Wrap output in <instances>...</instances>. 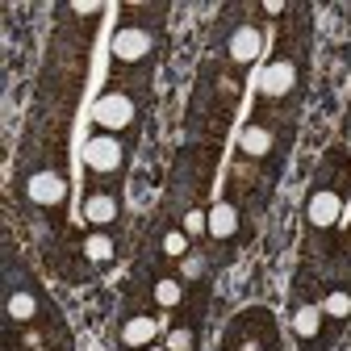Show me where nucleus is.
I'll list each match as a JSON object with an SVG mask.
<instances>
[{"label": "nucleus", "instance_id": "obj_15", "mask_svg": "<svg viewBox=\"0 0 351 351\" xmlns=\"http://www.w3.org/2000/svg\"><path fill=\"white\" fill-rule=\"evenodd\" d=\"M201 335H205V314H176L163 335V347L167 351H201Z\"/></svg>", "mask_w": 351, "mask_h": 351}, {"label": "nucleus", "instance_id": "obj_5", "mask_svg": "<svg viewBox=\"0 0 351 351\" xmlns=\"http://www.w3.org/2000/svg\"><path fill=\"white\" fill-rule=\"evenodd\" d=\"M159 47H163V9H151V5L125 9V21H117L113 42H109L113 71H121V80L130 84L147 88L159 63Z\"/></svg>", "mask_w": 351, "mask_h": 351}, {"label": "nucleus", "instance_id": "obj_1", "mask_svg": "<svg viewBox=\"0 0 351 351\" xmlns=\"http://www.w3.org/2000/svg\"><path fill=\"white\" fill-rule=\"evenodd\" d=\"M351 322V259H301L289 285V335L297 351H335Z\"/></svg>", "mask_w": 351, "mask_h": 351}, {"label": "nucleus", "instance_id": "obj_13", "mask_svg": "<svg viewBox=\"0 0 351 351\" xmlns=\"http://www.w3.org/2000/svg\"><path fill=\"white\" fill-rule=\"evenodd\" d=\"M205 239L222 251V259H230V251L247 239V213L239 209V201H230V197L209 201V230H205Z\"/></svg>", "mask_w": 351, "mask_h": 351}, {"label": "nucleus", "instance_id": "obj_12", "mask_svg": "<svg viewBox=\"0 0 351 351\" xmlns=\"http://www.w3.org/2000/svg\"><path fill=\"white\" fill-rule=\"evenodd\" d=\"M21 197L38 209V213H47L59 222V213L67 205V176L63 167H51V163H38L21 176Z\"/></svg>", "mask_w": 351, "mask_h": 351}, {"label": "nucleus", "instance_id": "obj_6", "mask_svg": "<svg viewBox=\"0 0 351 351\" xmlns=\"http://www.w3.org/2000/svg\"><path fill=\"white\" fill-rule=\"evenodd\" d=\"M263 47H268V29H263V9L251 5H234L217 17V47L213 55L226 59L239 71H251L263 59Z\"/></svg>", "mask_w": 351, "mask_h": 351}, {"label": "nucleus", "instance_id": "obj_11", "mask_svg": "<svg viewBox=\"0 0 351 351\" xmlns=\"http://www.w3.org/2000/svg\"><path fill=\"white\" fill-rule=\"evenodd\" d=\"M5 351H75V339L63 310L51 305L47 314H38L29 322L5 326Z\"/></svg>", "mask_w": 351, "mask_h": 351}, {"label": "nucleus", "instance_id": "obj_14", "mask_svg": "<svg viewBox=\"0 0 351 351\" xmlns=\"http://www.w3.org/2000/svg\"><path fill=\"white\" fill-rule=\"evenodd\" d=\"M121 209H125L121 189H84V201H80L84 226H93V230H117Z\"/></svg>", "mask_w": 351, "mask_h": 351}, {"label": "nucleus", "instance_id": "obj_16", "mask_svg": "<svg viewBox=\"0 0 351 351\" xmlns=\"http://www.w3.org/2000/svg\"><path fill=\"white\" fill-rule=\"evenodd\" d=\"M143 351H167V347H163V343H151V347H143Z\"/></svg>", "mask_w": 351, "mask_h": 351}, {"label": "nucleus", "instance_id": "obj_7", "mask_svg": "<svg viewBox=\"0 0 351 351\" xmlns=\"http://www.w3.org/2000/svg\"><path fill=\"white\" fill-rule=\"evenodd\" d=\"M143 105H147V88L130 84V80H109L97 101H93V130L97 134H117V138H138L143 130Z\"/></svg>", "mask_w": 351, "mask_h": 351}, {"label": "nucleus", "instance_id": "obj_4", "mask_svg": "<svg viewBox=\"0 0 351 351\" xmlns=\"http://www.w3.org/2000/svg\"><path fill=\"white\" fill-rule=\"evenodd\" d=\"M243 88H247V71L230 67L226 59H217L209 51V59L197 71L193 97H189V134H193V143L222 147L226 130L234 121V109L243 101Z\"/></svg>", "mask_w": 351, "mask_h": 351}, {"label": "nucleus", "instance_id": "obj_9", "mask_svg": "<svg viewBox=\"0 0 351 351\" xmlns=\"http://www.w3.org/2000/svg\"><path fill=\"white\" fill-rule=\"evenodd\" d=\"M171 326V314H163L159 305H151L138 293L121 289V314H117V351H143L151 343H163Z\"/></svg>", "mask_w": 351, "mask_h": 351}, {"label": "nucleus", "instance_id": "obj_2", "mask_svg": "<svg viewBox=\"0 0 351 351\" xmlns=\"http://www.w3.org/2000/svg\"><path fill=\"white\" fill-rule=\"evenodd\" d=\"M310 42H314L310 9L297 5L280 21L272 55H263L259 84H255V109H251L255 117H272V121L297 125V113H301V101H305V84H310Z\"/></svg>", "mask_w": 351, "mask_h": 351}, {"label": "nucleus", "instance_id": "obj_3", "mask_svg": "<svg viewBox=\"0 0 351 351\" xmlns=\"http://www.w3.org/2000/svg\"><path fill=\"white\" fill-rule=\"evenodd\" d=\"M351 205V151L330 147L314 171L310 197H305V239H301V259H322L335 255L343 213Z\"/></svg>", "mask_w": 351, "mask_h": 351}, {"label": "nucleus", "instance_id": "obj_10", "mask_svg": "<svg viewBox=\"0 0 351 351\" xmlns=\"http://www.w3.org/2000/svg\"><path fill=\"white\" fill-rule=\"evenodd\" d=\"M130 151L134 143L117 138V134H88L84 143V180L88 189H121L125 171H130Z\"/></svg>", "mask_w": 351, "mask_h": 351}, {"label": "nucleus", "instance_id": "obj_8", "mask_svg": "<svg viewBox=\"0 0 351 351\" xmlns=\"http://www.w3.org/2000/svg\"><path fill=\"white\" fill-rule=\"evenodd\" d=\"M217 351H285V330L268 305H247L226 322Z\"/></svg>", "mask_w": 351, "mask_h": 351}]
</instances>
